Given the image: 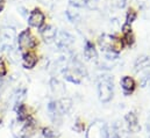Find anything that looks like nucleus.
I'll return each mask as SVG.
<instances>
[{"label": "nucleus", "instance_id": "obj_18", "mask_svg": "<svg viewBox=\"0 0 150 138\" xmlns=\"http://www.w3.org/2000/svg\"><path fill=\"white\" fill-rule=\"evenodd\" d=\"M126 2H127V0H111V5L115 8H119V9L123 8L126 6Z\"/></svg>", "mask_w": 150, "mask_h": 138}, {"label": "nucleus", "instance_id": "obj_23", "mask_svg": "<svg viewBox=\"0 0 150 138\" xmlns=\"http://www.w3.org/2000/svg\"><path fill=\"white\" fill-rule=\"evenodd\" d=\"M1 122H2V114H1V110H0V124H1Z\"/></svg>", "mask_w": 150, "mask_h": 138}, {"label": "nucleus", "instance_id": "obj_17", "mask_svg": "<svg viewBox=\"0 0 150 138\" xmlns=\"http://www.w3.org/2000/svg\"><path fill=\"white\" fill-rule=\"evenodd\" d=\"M98 4H99V0H85V7H87L91 11L97 9Z\"/></svg>", "mask_w": 150, "mask_h": 138}, {"label": "nucleus", "instance_id": "obj_2", "mask_svg": "<svg viewBox=\"0 0 150 138\" xmlns=\"http://www.w3.org/2000/svg\"><path fill=\"white\" fill-rule=\"evenodd\" d=\"M99 44L105 51L115 54V55L121 52L122 49L125 48L122 37H119L115 35H103L99 38Z\"/></svg>", "mask_w": 150, "mask_h": 138}, {"label": "nucleus", "instance_id": "obj_9", "mask_svg": "<svg viewBox=\"0 0 150 138\" xmlns=\"http://www.w3.org/2000/svg\"><path fill=\"white\" fill-rule=\"evenodd\" d=\"M122 39H123V43H125V46H132L134 43H135V36L133 33V29H132V26L130 25H127L125 23L122 26Z\"/></svg>", "mask_w": 150, "mask_h": 138}, {"label": "nucleus", "instance_id": "obj_3", "mask_svg": "<svg viewBox=\"0 0 150 138\" xmlns=\"http://www.w3.org/2000/svg\"><path fill=\"white\" fill-rule=\"evenodd\" d=\"M18 43L21 50H29V49H34L38 46V39L34 37V35L32 34L29 29L23 30L19 35Z\"/></svg>", "mask_w": 150, "mask_h": 138}, {"label": "nucleus", "instance_id": "obj_16", "mask_svg": "<svg viewBox=\"0 0 150 138\" xmlns=\"http://www.w3.org/2000/svg\"><path fill=\"white\" fill-rule=\"evenodd\" d=\"M74 129H75L77 132H84V131H85V122H84L80 117H78V118L76 120Z\"/></svg>", "mask_w": 150, "mask_h": 138}, {"label": "nucleus", "instance_id": "obj_5", "mask_svg": "<svg viewBox=\"0 0 150 138\" xmlns=\"http://www.w3.org/2000/svg\"><path fill=\"white\" fill-rule=\"evenodd\" d=\"M125 121H126V124L128 127L129 132L137 134V132L141 131V125L139 123V117H137V114L135 111L127 113L126 116H125Z\"/></svg>", "mask_w": 150, "mask_h": 138}, {"label": "nucleus", "instance_id": "obj_6", "mask_svg": "<svg viewBox=\"0 0 150 138\" xmlns=\"http://www.w3.org/2000/svg\"><path fill=\"white\" fill-rule=\"evenodd\" d=\"M81 66H74V68H68L64 72L65 79L72 84H80L81 82V78L84 75V71L80 69Z\"/></svg>", "mask_w": 150, "mask_h": 138}, {"label": "nucleus", "instance_id": "obj_24", "mask_svg": "<svg viewBox=\"0 0 150 138\" xmlns=\"http://www.w3.org/2000/svg\"><path fill=\"white\" fill-rule=\"evenodd\" d=\"M1 85H2V81L0 80V89H1Z\"/></svg>", "mask_w": 150, "mask_h": 138}, {"label": "nucleus", "instance_id": "obj_13", "mask_svg": "<svg viewBox=\"0 0 150 138\" xmlns=\"http://www.w3.org/2000/svg\"><path fill=\"white\" fill-rule=\"evenodd\" d=\"M57 106H58V110L61 115H63V114L69 113V110L72 108V101L68 98H63L57 102Z\"/></svg>", "mask_w": 150, "mask_h": 138}, {"label": "nucleus", "instance_id": "obj_14", "mask_svg": "<svg viewBox=\"0 0 150 138\" xmlns=\"http://www.w3.org/2000/svg\"><path fill=\"white\" fill-rule=\"evenodd\" d=\"M136 18H137V12L133 7H129L128 11H127V13H126V22L125 23L132 26V23L136 20Z\"/></svg>", "mask_w": 150, "mask_h": 138}, {"label": "nucleus", "instance_id": "obj_15", "mask_svg": "<svg viewBox=\"0 0 150 138\" xmlns=\"http://www.w3.org/2000/svg\"><path fill=\"white\" fill-rule=\"evenodd\" d=\"M42 135L45 138H56V137H58L59 134H58L57 131H55L54 129L47 127V128H43V129H42Z\"/></svg>", "mask_w": 150, "mask_h": 138}, {"label": "nucleus", "instance_id": "obj_20", "mask_svg": "<svg viewBox=\"0 0 150 138\" xmlns=\"http://www.w3.org/2000/svg\"><path fill=\"white\" fill-rule=\"evenodd\" d=\"M6 73H7V69L5 66V63L0 62V78L4 77V75H6Z\"/></svg>", "mask_w": 150, "mask_h": 138}, {"label": "nucleus", "instance_id": "obj_25", "mask_svg": "<svg viewBox=\"0 0 150 138\" xmlns=\"http://www.w3.org/2000/svg\"><path fill=\"white\" fill-rule=\"evenodd\" d=\"M148 138H150V135H148Z\"/></svg>", "mask_w": 150, "mask_h": 138}, {"label": "nucleus", "instance_id": "obj_11", "mask_svg": "<svg viewBox=\"0 0 150 138\" xmlns=\"http://www.w3.org/2000/svg\"><path fill=\"white\" fill-rule=\"evenodd\" d=\"M84 56L88 59V61H96L98 58V54L96 50L94 44L91 41H86L85 42V46H84Z\"/></svg>", "mask_w": 150, "mask_h": 138}, {"label": "nucleus", "instance_id": "obj_19", "mask_svg": "<svg viewBox=\"0 0 150 138\" xmlns=\"http://www.w3.org/2000/svg\"><path fill=\"white\" fill-rule=\"evenodd\" d=\"M69 1L75 7H84L85 6V0H69Z\"/></svg>", "mask_w": 150, "mask_h": 138}, {"label": "nucleus", "instance_id": "obj_4", "mask_svg": "<svg viewBox=\"0 0 150 138\" xmlns=\"http://www.w3.org/2000/svg\"><path fill=\"white\" fill-rule=\"evenodd\" d=\"M106 128L107 125L104 121H94L87 129L86 138H106Z\"/></svg>", "mask_w": 150, "mask_h": 138}, {"label": "nucleus", "instance_id": "obj_7", "mask_svg": "<svg viewBox=\"0 0 150 138\" xmlns=\"http://www.w3.org/2000/svg\"><path fill=\"white\" fill-rule=\"evenodd\" d=\"M120 84H121L123 95H126V96L132 95L136 89V81L130 75H123L120 80Z\"/></svg>", "mask_w": 150, "mask_h": 138}, {"label": "nucleus", "instance_id": "obj_10", "mask_svg": "<svg viewBox=\"0 0 150 138\" xmlns=\"http://www.w3.org/2000/svg\"><path fill=\"white\" fill-rule=\"evenodd\" d=\"M38 63V56L33 51H27L22 56V65L25 69H33Z\"/></svg>", "mask_w": 150, "mask_h": 138}, {"label": "nucleus", "instance_id": "obj_21", "mask_svg": "<svg viewBox=\"0 0 150 138\" xmlns=\"http://www.w3.org/2000/svg\"><path fill=\"white\" fill-rule=\"evenodd\" d=\"M147 130H148V135H150V116L148 117V121H147Z\"/></svg>", "mask_w": 150, "mask_h": 138}, {"label": "nucleus", "instance_id": "obj_12", "mask_svg": "<svg viewBox=\"0 0 150 138\" xmlns=\"http://www.w3.org/2000/svg\"><path fill=\"white\" fill-rule=\"evenodd\" d=\"M41 35L43 37V39L45 42H51L52 39L56 38V35H57V32H56V28L54 26H45L42 30H41Z\"/></svg>", "mask_w": 150, "mask_h": 138}, {"label": "nucleus", "instance_id": "obj_8", "mask_svg": "<svg viewBox=\"0 0 150 138\" xmlns=\"http://www.w3.org/2000/svg\"><path fill=\"white\" fill-rule=\"evenodd\" d=\"M44 21H45V16L38 8H35L30 13L29 19H28V23L34 28H41L44 25Z\"/></svg>", "mask_w": 150, "mask_h": 138}, {"label": "nucleus", "instance_id": "obj_1", "mask_svg": "<svg viewBox=\"0 0 150 138\" xmlns=\"http://www.w3.org/2000/svg\"><path fill=\"white\" fill-rule=\"evenodd\" d=\"M114 95V82L110 75H100L98 79V96L103 104H108Z\"/></svg>", "mask_w": 150, "mask_h": 138}, {"label": "nucleus", "instance_id": "obj_22", "mask_svg": "<svg viewBox=\"0 0 150 138\" xmlns=\"http://www.w3.org/2000/svg\"><path fill=\"white\" fill-rule=\"evenodd\" d=\"M4 5H5V4H4V1H0V12H1V11H2V8H4Z\"/></svg>", "mask_w": 150, "mask_h": 138}]
</instances>
